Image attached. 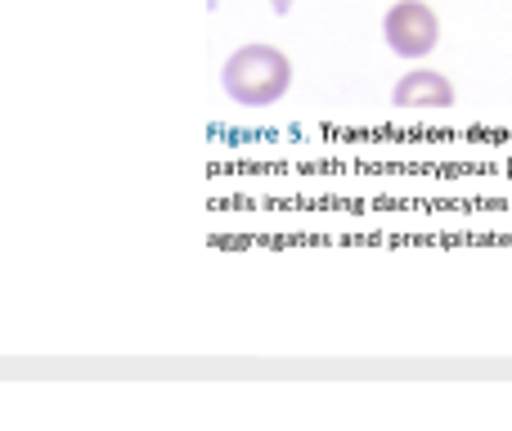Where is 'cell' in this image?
Returning <instances> with one entry per match:
<instances>
[{"instance_id":"cell-1","label":"cell","mask_w":512,"mask_h":431,"mask_svg":"<svg viewBox=\"0 0 512 431\" xmlns=\"http://www.w3.org/2000/svg\"><path fill=\"white\" fill-rule=\"evenodd\" d=\"M221 86L239 108H270L288 95L292 59L279 45H239L221 68Z\"/></svg>"},{"instance_id":"cell-2","label":"cell","mask_w":512,"mask_h":431,"mask_svg":"<svg viewBox=\"0 0 512 431\" xmlns=\"http://www.w3.org/2000/svg\"><path fill=\"white\" fill-rule=\"evenodd\" d=\"M382 36L400 59H427L441 41V18L427 0H396L382 14Z\"/></svg>"},{"instance_id":"cell-3","label":"cell","mask_w":512,"mask_h":431,"mask_svg":"<svg viewBox=\"0 0 512 431\" xmlns=\"http://www.w3.org/2000/svg\"><path fill=\"white\" fill-rule=\"evenodd\" d=\"M391 108H400V113H445V108H454V86L445 72L414 68L391 86Z\"/></svg>"},{"instance_id":"cell-4","label":"cell","mask_w":512,"mask_h":431,"mask_svg":"<svg viewBox=\"0 0 512 431\" xmlns=\"http://www.w3.org/2000/svg\"><path fill=\"white\" fill-rule=\"evenodd\" d=\"M270 9H274V14H288V9H292V0H270Z\"/></svg>"}]
</instances>
